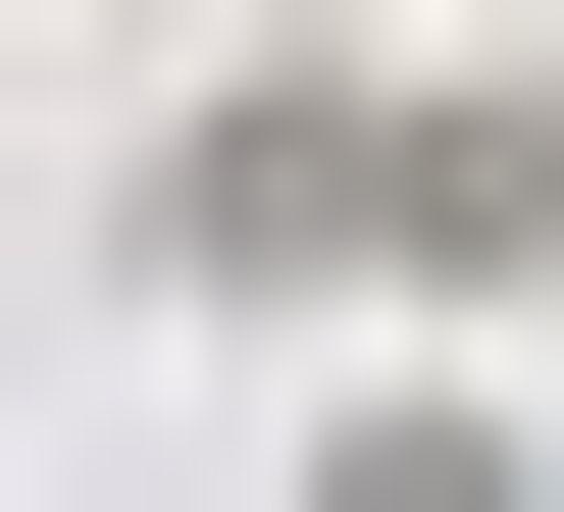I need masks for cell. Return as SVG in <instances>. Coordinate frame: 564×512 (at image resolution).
<instances>
[{
  "instance_id": "6da1fadb",
  "label": "cell",
  "mask_w": 564,
  "mask_h": 512,
  "mask_svg": "<svg viewBox=\"0 0 564 512\" xmlns=\"http://www.w3.org/2000/svg\"><path fill=\"white\" fill-rule=\"evenodd\" d=\"M154 257H206V307H513L564 257V102H206Z\"/></svg>"
},
{
  "instance_id": "7a4b0ae2",
  "label": "cell",
  "mask_w": 564,
  "mask_h": 512,
  "mask_svg": "<svg viewBox=\"0 0 564 512\" xmlns=\"http://www.w3.org/2000/svg\"><path fill=\"white\" fill-rule=\"evenodd\" d=\"M308 512H564V461H462V410H359V461H308Z\"/></svg>"
}]
</instances>
